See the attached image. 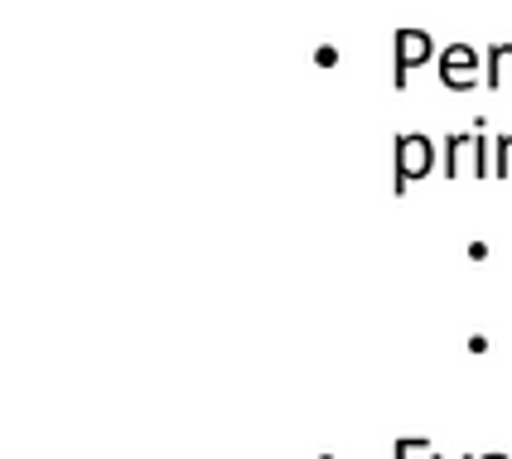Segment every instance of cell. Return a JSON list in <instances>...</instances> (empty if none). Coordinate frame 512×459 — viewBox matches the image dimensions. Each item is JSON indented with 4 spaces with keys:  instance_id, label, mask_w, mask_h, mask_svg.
<instances>
[{
    "instance_id": "1",
    "label": "cell",
    "mask_w": 512,
    "mask_h": 459,
    "mask_svg": "<svg viewBox=\"0 0 512 459\" xmlns=\"http://www.w3.org/2000/svg\"><path fill=\"white\" fill-rule=\"evenodd\" d=\"M392 150H397L392 155V165H397V194H406L411 179H426L435 170V141L430 136H397Z\"/></svg>"
},
{
    "instance_id": "2",
    "label": "cell",
    "mask_w": 512,
    "mask_h": 459,
    "mask_svg": "<svg viewBox=\"0 0 512 459\" xmlns=\"http://www.w3.org/2000/svg\"><path fill=\"white\" fill-rule=\"evenodd\" d=\"M469 165V174H493V160H488V141L479 131H469V136H450L445 141V174L459 179Z\"/></svg>"
},
{
    "instance_id": "3",
    "label": "cell",
    "mask_w": 512,
    "mask_h": 459,
    "mask_svg": "<svg viewBox=\"0 0 512 459\" xmlns=\"http://www.w3.org/2000/svg\"><path fill=\"white\" fill-rule=\"evenodd\" d=\"M484 73H479V49L474 44H450L445 54H440V83L450 87V92H469V87L479 83Z\"/></svg>"
},
{
    "instance_id": "4",
    "label": "cell",
    "mask_w": 512,
    "mask_h": 459,
    "mask_svg": "<svg viewBox=\"0 0 512 459\" xmlns=\"http://www.w3.org/2000/svg\"><path fill=\"white\" fill-rule=\"evenodd\" d=\"M430 54H435V39H430L426 29H401L397 34V78H392V83L406 87V73L430 63Z\"/></svg>"
},
{
    "instance_id": "5",
    "label": "cell",
    "mask_w": 512,
    "mask_h": 459,
    "mask_svg": "<svg viewBox=\"0 0 512 459\" xmlns=\"http://www.w3.org/2000/svg\"><path fill=\"white\" fill-rule=\"evenodd\" d=\"M493 174H498V179L512 174V136H503V141L493 145Z\"/></svg>"
},
{
    "instance_id": "6",
    "label": "cell",
    "mask_w": 512,
    "mask_h": 459,
    "mask_svg": "<svg viewBox=\"0 0 512 459\" xmlns=\"http://www.w3.org/2000/svg\"><path fill=\"white\" fill-rule=\"evenodd\" d=\"M421 455H430L426 440H397V459H421Z\"/></svg>"
},
{
    "instance_id": "7",
    "label": "cell",
    "mask_w": 512,
    "mask_h": 459,
    "mask_svg": "<svg viewBox=\"0 0 512 459\" xmlns=\"http://www.w3.org/2000/svg\"><path fill=\"white\" fill-rule=\"evenodd\" d=\"M479 459H508V455H479Z\"/></svg>"
},
{
    "instance_id": "8",
    "label": "cell",
    "mask_w": 512,
    "mask_h": 459,
    "mask_svg": "<svg viewBox=\"0 0 512 459\" xmlns=\"http://www.w3.org/2000/svg\"><path fill=\"white\" fill-rule=\"evenodd\" d=\"M430 459H440V455H430ZM464 459H474V455H464Z\"/></svg>"
},
{
    "instance_id": "9",
    "label": "cell",
    "mask_w": 512,
    "mask_h": 459,
    "mask_svg": "<svg viewBox=\"0 0 512 459\" xmlns=\"http://www.w3.org/2000/svg\"><path fill=\"white\" fill-rule=\"evenodd\" d=\"M324 459H334V455H324Z\"/></svg>"
}]
</instances>
